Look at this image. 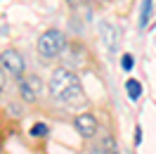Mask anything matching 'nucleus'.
Returning a JSON list of instances; mask_svg holds the SVG:
<instances>
[{"label": "nucleus", "instance_id": "nucleus-1", "mask_svg": "<svg viewBox=\"0 0 156 154\" xmlns=\"http://www.w3.org/2000/svg\"><path fill=\"white\" fill-rule=\"evenodd\" d=\"M48 90H50V95H52V100L59 102V105H64V107H76L78 102L80 105L85 102L78 74L71 71V69H66V67H59V69L52 71Z\"/></svg>", "mask_w": 156, "mask_h": 154}, {"label": "nucleus", "instance_id": "nucleus-2", "mask_svg": "<svg viewBox=\"0 0 156 154\" xmlns=\"http://www.w3.org/2000/svg\"><path fill=\"white\" fill-rule=\"evenodd\" d=\"M66 50V36L59 29H48L38 38V55L43 59H55Z\"/></svg>", "mask_w": 156, "mask_h": 154}, {"label": "nucleus", "instance_id": "nucleus-3", "mask_svg": "<svg viewBox=\"0 0 156 154\" xmlns=\"http://www.w3.org/2000/svg\"><path fill=\"white\" fill-rule=\"evenodd\" d=\"M43 81L40 76H24L19 78V95L21 100L26 102V105H33V102H38L40 95H43Z\"/></svg>", "mask_w": 156, "mask_h": 154}, {"label": "nucleus", "instance_id": "nucleus-4", "mask_svg": "<svg viewBox=\"0 0 156 154\" xmlns=\"http://www.w3.org/2000/svg\"><path fill=\"white\" fill-rule=\"evenodd\" d=\"M0 64L5 67V71H7L10 76H14V78L24 76V57H21L19 50H14V48L2 50V52H0Z\"/></svg>", "mask_w": 156, "mask_h": 154}, {"label": "nucleus", "instance_id": "nucleus-5", "mask_svg": "<svg viewBox=\"0 0 156 154\" xmlns=\"http://www.w3.org/2000/svg\"><path fill=\"white\" fill-rule=\"evenodd\" d=\"M73 128L78 130V135L83 138V140H90V138H95L99 130L97 126V119L92 114H88V112H83V114H78L76 119H73Z\"/></svg>", "mask_w": 156, "mask_h": 154}, {"label": "nucleus", "instance_id": "nucleus-6", "mask_svg": "<svg viewBox=\"0 0 156 154\" xmlns=\"http://www.w3.org/2000/svg\"><path fill=\"white\" fill-rule=\"evenodd\" d=\"M99 36H102V43L107 45L109 52H116L118 40H121V29L111 21H99Z\"/></svg>", "mask_w": 156, "mask_h": 154}, {"label": "nucleus", "instance_id": "nucleus-7", "mask_svg": "<svg viewBox=\"0 0 156 154\" xmlns=\"http://www.w3.org/2000/svg\"><path fill=\"white\" fill-rule=\"evenodd\" d=\"M92 154H118V147H116V142H114V138H111V135H104L97 142V147L92 149Z\"/></svg>", "mask_w": 156, "mask_h": 154}, {"label": "nucleus", "instance_id": "nucleus-8", "mask_svg": "<svg viewBox=\"0 0 156 154\" xmlns=\"http://www.w3.org/2000/svg\"><path fill=\"white\" fill-rule=\"evenodd\" d=\"M151 7H154V0H142V7H140V29H144L147 24H149Z\"/></svg>", "mask_w": 156, "mask_h": 154}, {"label": "nucleus", "instance_id": "nucleus-9", "mask_svg": "<svg viewBox=\"0 0 156 154\" xmlns=\"http://www.w3.org/2000/svg\"><path fill=\"white\" fill-rule=\"evenodd\" d=\"M126 90H128V97L135 102V100H140V95H142V83H140L137 78H128L126 81Z\"/></svg>", "mask_w": 156, "mask_h": 154}, {"label": "nucleus", "instance_id": "nucleus-10", "mask_svg": "<svg viewBox=\"0 0 156 154\" xmlns=\"http://www.w3.org/2000/svg\"><path fill=\"white\" fill-rule=\"evenodd\" d=\"M48 133H50V128L45 123H33V128H31L33 138H48Z\"/></svg>", "mask_w": 156, "mask_h": 154}, {"label": "nucleus", "instance_id": "nucleus-11", "mask_svg": "<svg viewBox=\"0 0 156 154\" xmlns=\"http://www.w3.org/2000/svg\"><path fill=\"white\" fill-rule=\"evenodd\" d=\"M121 67H123V71H133V67H135V57H133V55H123Z\"/></svg>", "mask_w": 156, "mask_h": 154}, {"label": "nucleus", "instance_id": "nucleus-12", "mask_svg": "<svg viewBox=\"0 0 156 154\" xmlns=\"http://www.w3.org/2000/svg\"><path fill=\"white\" fill-rule=\"evenodd\" d=\"M5 74H7V71H5V67L0 64V95H2L5 88H7V76H5Z\"/></svg>", "mask_w": 156, "mask_h": 154}, {"label": "nucleus", "instance_id": "nucleus-13", "mask_svg": "<svg viewBox=\"0 0 156 154\" xmlns=\"http://www.w3.org/2000/svg\"><path fill=\"white\" fill-rule=\"evenodd\" d=\"M69 7H73V10H78V7H83V5H88V0H66Z\"/></svg>", "mask_w": 156, "mask_h": 154}, {"label": "nucleus", "instance_id": "nucleus-14", "mask_svg": "<svg viewBox=\"0 0 156 154\" xmlns=\"http://www.w3.org/2000/svg\"><path fill=\"white\" fill-rule=\"evenodd\" d=\"M140 142H142V128L137 126L135 128V145H140Z\"/></svg>", "mask_w": 156, "mask_h": 154}, {"label": "nucleus", "instance_id": "nucleus-15", "mask_svg": "<svg viewBox=\"0 0 156 154\" xmlns=\"http://www.w3.org/2000/svg\"><path fill=\"white\" fill-rule=\"evenodd\" d=\"M0 154H2V142H0Z\"/></svg>", "mask_w": 156, "mask_h": 154}, {"label": "nucleus", "instance_id": "nucleus-16", "mask_svg": "<svg viewBox=\"0 0 156 154\" xmlns=\"http://www.w3.org/2000/svg\"><path fill=\"white\" fill-rule=\"evenodd\" d=\"M5 31H7V29H0V33H5Z\"/></svg>", "mask_w": 156, "mask_h": 154}]
</instances>
